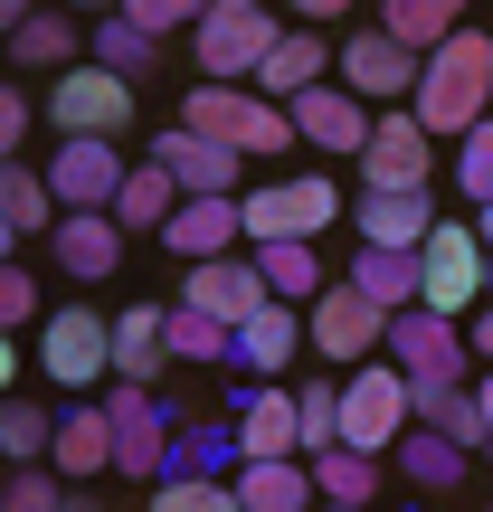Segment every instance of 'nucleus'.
I'll return each instance as SVG.
<instances>
[{"instance_id":"39448f33","label":"nucleus","mask_w":493,"mask_h":512,"mask_svg":"<svg viewBox=\"0 0 493 512\" xmlns=\"http://www.w3.org/2000/svg\"><path fill=\"white\" fill-rule=\"evenodd\" d=\"M484 266H493L484 228H475V219H437V228H427V247H418V304H427V313H456V323H465V313L493 294Z\"/></svg>"},{"instance_id":"3c124183","label":"nucleus","mask_w":493,"mask_h":512,"mask_svg":"<svg viewBox=\"0 0 493 512\" xmlns=\"http://www.w3.org/2000/svg\"><path fill=\"white\" fill-rule=\"evenodd\" d=\"M38 10H48V0H0V38H10L19 19H38Z\"/></svg>"},{"instance_id":"f257e3e1","label":"nucleus","mask_w":493,"mask_h":512,"mask_svg":"<svg viewBox=\"0 0 493 512\" xmlns=\"http://www.w3.org/2000/svg\"><path fill=\"white\" fill-rule=\"evenodd\" d=\"M418 124L427 133H475L484 114H493V29H456L446 48H427V67H418Z\"/></svg>"},{"instance_id":"7ed1b4c3","label":"nucleus","mask_w":493,"mask_h":512,"mask_svg":"<svg viewBox=\"0 0 493 512\" xmlns=\"http://www.w3.org/2000/svg\"><path fill=\"white\" fill-rule=\"evenodd\" d=\"M285 29H294V19H275L266 0H209L200 29H190V67L219 76V86H256V67L275 57Z\"/></svg>"},{"instance_id":"ea45409f","label":"nucleus","mask_w":493,"mask_h":512,"mask_svg":"<svg viewBox=\"0 0 493 512\" xmlns=\"http://www.w3.org/2000/svg\"><path fill=\"white\" fill-rule=\"evenodd\" d=\"M143 512H247V503H238V484H228V475H162Z\"/></svg>"},{"instance_id":"a18cd8bd","label":"nucleus","mask_w":493,"mask_h":512,"mask_svg":"<svg viewBox=\"0 0 493 512\" xmlns=\"http://www.w3.org/2000/svg\"><path fill=\"white\" fill-rule=\"evenodd\" d=\"M29 323H48V313H38L29 266H0V332H29Z\"/></svg>"},{"instance_id":"f704fd0d","label":"nucleus","mask_w":493,"mask_h":512,"mask_svg":"<svg viewBox=\"0 0 493 512\" xmlns=\"http://www.w3.org/2000/svg\"><path fill=\"white\" fill-rule=\"evenodd\" d=\"M0 219L19 228V238H48L67 209H57V190H48V171H29V162H0Z\"/></svg>"},{"instance_id":"864d4df0","label":"nucleus","mask_w":493,"mask_h":512,"mask_svg":"<svg viewBox=\"0 0 493 512\" xmlns=\"http://www.w3.org/2000/svg\"><path fill=\"white\" fill-rule=\"evenodd\" d=\"M67 10H76V19H114L124 0H67Z\"/></svg>"},{"instance_id":"a878e982","label":"nucleus","mask_w":493,"mask_h":512,"mask_svg":"<svg viewBox=\"0 0 493 512\" xmlns=\"http://www.w3.org/2000/svg\"><path fill=\"white\" fill-rule=\"evenodd\" d=\"M389 465H399V484H408V494L446 503V494H456V484H465V465H475V456H465L456 437H437V427H408V437L389 446Z\"/></svg>"},{"instance_id":"6ab92c4d","label":"nucleus","mask_w":493,"mask_h":512,"mask_svg":"<svg viewBox=\"0 0 493 512\" xmlns=\"http://www.w3.org/2000/svg\"><path fill=\"white\" fill-rule=\"evenodd\" d=\"M181 304L219 313V323H247L275 294H266V266H256V256H209V266H181Z\"/></svg>"},{"instance_id":"ddd939ff","label":"nucleus","mask_w":493,"mask_h":512,"mask_svg":"<svg viewBox=\"0 0 493 512\" xmlns=\"http://www.w3.org/2000/svg\"><path fill=\"white\" fill-rule=\"evenodd\" d=\"M389 361H399L408 380H465L475 342H465V323H456V313L408 304V313H389Z\"/></svg>"},{"instance_id":"72a5a7b5","label":"nucleus","mask_w":493,"mask_h":512,"mask_svg":"<svg viewBox=\"0 0 493 512\" xmlns=\"http://www.w3.org/2000/svg\"><path fill=\"white\" fill-rule=\"evenodd\" d=\"M247 256L266 266V294H275V304H313V294L332 285L323 256H313V238H275V247H247Z\"/></svg>"},{"instance_id":"79ce46f5","label":"nucleus","mask_w":493,"mask_h":512,"mask_svg":"<svg viewBox=\"0 0 493 512\" xmlns=\"http://www.w3.org/2000/svg\"><path fill=\"white\" fill-rule=\"evenodd\" d=\"M294 408H304V456L342 446V380H304V389H294Z\"/></svg>"},{"instance_id":"6e6d98bb","label":"nucleus","mask_w":493,"mask_h":512,"mask_svg":"<svg viewBox=\"0 0 493 512\" xmlns=\"http://www.w3.org/2000/svg\"><path fill=\"white\" fill-rule=\"evenodd\" d=\"M10 247H19V228H10V219H0V266H10Z\"/></svg>"},{"instance_id":"1a4fd4ad","label":"nucleus","mask_w":493,"mask_h":512,"mask_svg":"<svg viewBox=\"0 0 493 512\" xmlns=\"http://www.w3.org/2000/svg\"><path fill=\"white\" fill-rule=\"evenodd\" d=\"M38 370H48L67 399H95V389L114 380V323L86 313V304L48 313V323H38Z\"/></svg>"},{"instance_id":"423d86ee","label":"nucleus","mask_w":493,"mask_h":512,"mask_svg":"<svg viewBox=\"0 0 493 512\" xmlns=\"http://www.w3.org/2000/svg\"><path fill=\"white\" fill-rule=\"evenodd\" d=\"M418 427V389H408V370L389 361H361L342 380V446H361V456H389V446Z\"/></svg>"},{"instance_id":"680f3d73","label":"nucleus","mask_w":493,"mask_h":512,"mask_svg":"<svg viewBox=\"0 0 493 512\" xmlns=\"http://www.w3.org/2000/svg\"><path fill=\"white\" fill-rule=\"evenodd\" d=\"M484 512H493V503H484Z\"/></svg>"},{"instance_id":"393cba45","label":"nucleus","mask_w":493,"mask_h":512,"mask_svg":"<svg viewBox=\"0 0 493 512\" xmlns=\"http://www.w3.org/2000/svg\"><path fill=\"white\" fill-rule=\"evenodd\" d=\"M247 228H238V200H181L162 228V256H181V266H209V256H238Z\"/></svg>"},{"instance_id":"4c0bfd02","label":"nucleus","mask_w":493,"mask_h":512,"mask_svg":"<svg viewBox=\"0 0 493 512\" xmlns=\"http://www.w3.org/2000/svg\"><path fill=\"white\" fill-rule=\"evenodd\" d=\"M380 29L427 57V48H446V38L465 29V0H380Z\"/></svg>"},{"instance_id":"bf43d9fd","label":"nucleus","mask_w":493,"mask_h":512,"mask_svg":"<svg viewBox=\"0 0 493 512\" xmlns=\"http://www.w3.org/2000/svg\"><path fill=\"white\" fill-rule=\"evenodd\" d=\"M323 512H370V503H323Z\"/></svg>"},{"instance_id":"473e14b6","label":"nucleus","mask_w":493,"mask_h":512,"mask_svg":"<svg viewBox=\"0 0 493 512\" xmlns=\"http://www.w3.org/2000/svg\"><path fill=\"white\" fill-rule=\"evenodd\" d=\"M86 57H95V67H114V76H133V86H143V76L162 67V38H152V29H133V19L114 10V19H86Z\"/></svg>"},{"instance_id":"cd10ccee","label":"nucleus","mask_w":493,"mask_h":512,"mask_svg":"<svg viewBox=\"0 0 493 512\" xmlns=\"http://www.w3.org/2000/svg\"><path fill=\"white\" fill-rule=\"evenodd\" d=\"M162 361H171L162 304H133V313H114V380H133V389H162Z\"/></svg>"},{"instance_id":"58836bf2","label":"nucleus","mask_w":493,"mask_h":512,"mask_svg":"<svg viewBox=\"0 0 493 512\" xmlns=\"http://www.w3.org/2000/svg\"><path fill=\"white\" fill-rule=\"evenodd\" d=\"M48 446H57V408H38V399H0V456L10 465H48Z\"/></svg>"},{"instance_id":"de8ad7c7","label":"nucleus","mask_w":493,"mask_h":512,"mask_svg":"<svg viewBox=\"0 0 493 512\" xmlns=\"http://www.w3.org/2000/svg\"><path fill=\"white\" fill-rule=\"evenodd\" d=\"M465 342H475V361H493V294H484L475 313H465Z\"/></svg>"},{"instance_id":"5fc2aeb1","label":"nucleus","mask_w":493,"mask_h":512,"mask_svg":"<svg viewBox=\"0 0 493 512\" xmlns=\"http://www.w3.org/2000/svg\"><path fill=\"white\" fill-rule=\"evenodd\" d=\"M57 512H105V503H95L86 484H67V503H57Z\"/></svg>"},{"instance_id":"f03ea898","label":"nucleus","mask_w":493,"mask_h":512,"mask_svg":"<svg viewBox=\"0 0 493 512\" xmlns=\"http://www.w3.org/2000/svg\"><path fill=\"white\" fill-rule=\"evenodd\" d=\"M181 124H190V133H209V143H228V152H247V162H275V152L304 143V133H294V114L275 105V95H256V86H219V76H200V86L181 95Z\"/></svg>"},{"instance_id":"a211bd4d","label":"nucleus","mask_w":493,"mask_h":512,"mask_svg":"<svg viewBox=\"0 0 493 512\" xmlns=\"http://www.w3.org/2000/svg\"><path fill=\"white\" fill-rule=\"evenodd\" d=\"M124 247H133V238H124V219H114V209H67V219L48 228V256L76 275V285H105V275L124 266Z\"/></svg>"},{"instance_id":"c03bdc74","label":"nucleus","mask_w":493,"mask_h":512,"mask_svg":"<svg viewBox=\"0 0 493 512\" xmlns=\"http://www.w3.org/2000/svg\"><path fill=\"white\" fill-rule=\"evenodd\" d=\"M200 10H209V0H124V19H133V29H152V38L200 29Z\"/></svg>"},{"instance_id":"c756f323","label":"nucleus","mask_w":493,"mask_h":512,"mask_svg":"<svg viewBox=\"0 0 493 512\" xmlns=\"http://www.w3.org/2000/svg\"><path fill=\"white\" fill-rule=\"evenodd\" d=\"M181 200H190V190L171 181L162 162H143V171H124V190H114V219H124V238H162Z\"/></svg>"},{"instance_id":"2eb2a0df","label":"nucleus","mask_w":493,"mask_h":512,"mask_svg":"<svg viewBox=\"0 0 493 512\" xmlns=\"http://www.w3.org/2000/svg\"><path fill=\"white\" fill-rule=\"evenodd\" d=\"M152 162H162L171 181L190 190V200H238V162H247V152H228V143H209V133H190L181 114H171V124L152 133Z\"/></svg>"},{"instance_id":"49530a36","label":"nucleus","mask_w":493,"mask_h":512,"mask_svg":"<svg viewBox=\"0 0 493 512\" xmlns=\"http://www.w3.org/2000/svg\"><path fill=\"white\" fill-rule=\"evenodd\" d=\"M29 124H38V95L0 86V162H19V143H29Z\"/></svg>"},{"instance_id":"b1692460","label":"nucleus","mask_w":493,"mask_h":512,"mask_svg":"<svg viewBox=\"0 0 493 512\" xmlns=\"http://www.w3.org/2000/svg\"><path fill=\"white\" fill-rule=\"evenodd\" d=\"M304 361V304H256L238 323V370L247 380H285Z\"/></svg>"},{"instance_id":"6e6552de","label":"nucleus","mask_w":493,"mask_h":512,"mask_svg":"<svg viewBox=\"0 0 493 512\" xmlns=\"http://www.w3.org/2000/svg\"><path fill=\"white\" fill-rule=\"evenodd\" d=\"M304 342H313V361L361 370V361H380V351H389V313L370 304L361 285H342V275H332V285L304 304Z\"/></svg>"},{"instance_id":"37998d69","label":"nucleus","mask_w":493,"mask_h":512,"mask_svg":"<svg viewBox=\"0 0 493 512\" xmlns=\"http://www.w3.org/2000/svg\"><path fill=\"white\" fill-rule=\"evenodd\" d=\"M57 503H67V475L57 465H19L10 494H0V512H57Z\"/></svg>"},{"instance_id":"7c9ffc66","label":"nucleus","mask_w":493,"mask_h":512,"mask_svg":"<svg viewBox=\"0 0 493 512\" xmlns=\"http://www.w3.org/2000/svg\"><path fill=\"white\" fill-rule=\"evenodd\" d=\"M162 332H171V361H200V370H238V323L200 304H162Z\"/></svg>"},{"instance_id":"c85d7f7f","label":"nucleus","mask_w":493,"mask_h":512,"mask_svg":"<svg viewBox=\"0 0 493 512\" xmlns=\"http://www.w3.org/2000/svg\"><path fill=\"white\" fill-rule=\"evenodd\" d=\"M418 389V427H437V437H456L465 456H484V399L475 380H408Z\"/></svg>"},{"instance_id":"a19ab883","label":"nucleus","mask_w":493,"mask_h":512,"mask_svg":"<svg viewBox=\"0 0 493 512\" xmlns=\"http://www.w3.org/2000/svg\"><path fill=\"white\" fill-rule=\"evenodd\" d=\"M456 190H465V209H493V114L475 133H456Z\"/></svg>"},{"instance_id":"5701e85b","label":"nucleus","mask_w":493,"mask_h":512,"mask_svg":"<svg viewBox=\"0 0 493 512\" xmlns=\"http://www.w3.org/2000/svg\"><path fill=\"white\" fill-rule=\"evenodd\" d=\"M228 484H238V503H247V512H323L313 456H247Z\"/></svg>"},{"instance_id":"bb28decb","label":"nucleus","mask_w":493,"mask_h":512,"mask_svg":"<svg viewBox=\"0 0 493 512\" xmlns=\"http://www.w3.org/2000/svg\"><path fill=\"white\" fill-rule=\"evenodd\" d=\"M0 48H10V67H76V57H86V19L67 10V0H57V10H38V19H19L10 38H0Z\"/></svg>"},{"instance_id":"09e8293b","label":"nucleus","mask_w":493,"mask_h":512,"mask_svg":"<svg viewBox=\"0 0 493 512\" xmlns=\"http://www.w3.org/2000/svg\"><path fill=\"white\" fill-rule=\"evenodd\" d=\"M294 19H304V29H323V19H351V0H285Z\"/></svg>"},{"instance_id":"2f4dec72","label":"nucleus","mask_w":493,"mask_h":512,"mask_svg":"<svg viewBox=\"0 0 493 512\" xmlns=\"http://www.w3.org/2000/svg\"><path fill=\"white\" fill-rule=\"evenodd\" d=\"M342 285H361L380 313H408V304H418V247H361L342 266Z\"/></svg>"},{"instance_id":"4468645a","label":"nucleus","mask_w":493,"mask_h":512,"mask_svg":"<svg viewBox=\"0 0 493 512\" xmlns=\"http://www.w3.org/2000/svg\"><path fill=\"white\" fill-rule=\"evenodd\" d=\"M228 427H238V465L247 456H304V408H294V389H275V380H238Z\"/></svg>"},{"instance_id":"c9c22d12","label":"nucleus","mask_w":493,"mask_h":512,"mask_svg":"<svg viewBox=\"0 0 493 512\" xmlns=\"http://www.w3.org/2000/svg\"><path fill=\"white\" fill-rule=\"evenodd\" d=\"M162 475H238V427H228V418H181Z\"/></svg>"},{"instance_id":"aec40b11","label":"nucleus","mask_w":493,"mask_h":512,"mask_svg":"<svg viewBox=\"0 0 493 512\" xmlns=\"http://www.w3.org/2000/svg\"><path fill=\"white\" fill-rule=\"evenodd\" d=\"M48 465H57L67 484L114 475V418H105V389H95V399H76V408H57V446H48Z\"/></svg>"},{"instance_id":"13d9d810","label":"nucleus","mask_w":493,"mask_h":512,"mask_svg":"<svg viewBox=\"0 0 493 512\" xmlns=\"http://www.w3.org/2000/svg\"><path fill=\"white\" fill-rule=\"evenodd\" d=\"M10 475H19V465H10V456H0V494H10Z\"/></svg>"},{"instance_id":"f3484780","label":"nucleus","mask_w":493,"mask_h":512,"mask_svg":"<svg viewBox=\"0 0 493 512\" xmlns=\"http://www.w3.org/2000/svg\"><path fill=\"white\" fill-rule=\"evenodd\" d=\"M48 190L57 209H114V190H124V152L105 143V133H67L48 162Z\"/></svg>"},{"instance_id":"052dcab7","label":"nucleus","mask_w":493,"mask_h":512,"mask_svg":"<svg viewBox=\"0 0 493 512\" xmlns=\"http://www.w3.org/2000/svg\"><path fill=\"white\" fill-rule=\"evenodd\" d=\"M484 285H493V266H484Z\"/></svg>"},{"instance_id":"412c9836","label":"nucleus","mask_w":493,"mask_h":512,"mask_svg":"<svg viewBox=\"0 0 493 512\" xmlns=\"http://www.w3.org/2000/svg\"><path fill=\"white\" fill-rule=\"evenodd\" d=\"M332 38L323 29H304V19H294L285 38H275V57L266 67H256V95H275V105H294V95H313V86H332Z\"/></svg>"},{"instance_id":"f8f14e48","label":"nucleus","mask_w":493,"mask_h":512,"mask_svg":"<svg viewBox=\"0 0 493 512\" xmlns=\"http://www.w3.org/2000/svg\"><path fill=\"white\" fill-rule=\"evenodd\" d=\"M418 67L427 57L408 48V38H389V29H351L342 57H332V76H342L361 105H408V95H418Z\"/></svg>"},{"instance_id":"e433bc0d","label":"nucleus","mask_w":493,"mask_h":512,"mask_svg":"<svg viewBox=\"0 0 493 512\" xmlns=\"http://www.w3.org/2000/svg\"><path fill=\"white\" fill-rule=\"evenodd\" d=\"M313 484H323V503H380L389 456H361V446H323V456H313Z\"/></svg>"},{"instance_id":"4be33fe9","label":"nucleus","mask_w":493,"mask_h":512,"mask_svg":"<svg viewBox=\"0 0 493 512\" xmlns=\"http://www.w3.org/2000/svg\"><path fill=\"white\" fill-rule=\"evenodd\" d=\"M351 228H361V247H427L437 190H361L351 200Z\"/></svg>"},{"instance_id":"20e7f679","label":"nucleus","mask_w":493,"mask_h":512,"mask_svg":"<svg viewBox=\"0 0 493 512\" xmlns=\"http://www.w3.org/2000/svg\"><path fill=\"white\" fill-rule=\"evenodd\" d=\"M105 418H114V475H124V484H162L171 437H181L190 408H181V399H162V389L114 380V389H105Z\"/></svg>"},{"instance_id":"4d7b16f0","label":"nucleus","mask_w":493,"mask_h":512,"mask_svg":"<svg viewBox=\"0 0 493 512\" xmlns=\"http://www.w3.org/2000/svg\"><path fill=\"white\" fill-rule=\"evenodd\" d=\"M475 228H484V247H493V209H475Z\"/></svg>"},{"instance_id":"0eeeda50","label":"nucleus","mask_w":493,"mask_h":512,"mask_svg":"<svg viewBox=\"0 0 493 512\" xmlns=\"http://www.w3.org/2000/svg\"><path fill=\"white\" fill-rule=\"evenodd\" d=\"M342 209H351V200L323 181V171H294V181H256V190H238V228H247V247H275V238H323Z\"/></svg>"},{"instance_id":"9d476101","label":"nucleus","mask_w":493,"mask_h":512,"mask_svg":"<svg viewBox=\"0 0 493 512\" xmlns=\"http://www.w3.org/2000/svg\"><path fill=\"white\" fill-rule=\"evenodd\" d=\"M38 114L57 124V143H67V133H105V143H124V124H133V76L76 57V67H57V86H48V105H38Z\"/></svg>"},{"instance_id":"603ef678","label":"nucleus","mask_w":493,"mask_h":512,"mask_svg":"<svg viewBox=\"0 0 493 512\" xmlns=\"http://www.w3.org/2000/svg\"><path fill=\"white\" fill-rule=\"evenodd\" d=\"M475 399H484V456H493V370L475 380Z\"/></svg>"},{"instance_id":"dca6fc26","label":"nucleus","mask_w":493,"mask_h":512,"mask_svg":"<svg viewBox=\"0 0 493 512\" xmlns=\"http://www.w3.org/2000/svg\"><path fill=\"white\" fill-rule=\"evenodd\" d=\"M294 133H304L313 152H323V162H361V143H370V114L380 105H361V95L342 86V76H332V86H313V95H294Z\"/></svg>"},{"instance_id":"8fccbe9b","label":"nucleus","mask_w":493,"mask_h":512,"mask_svg":"<svg viewBox=\"0 0 493 512\" xmlns=\"http://www.w3.org/2000/svg\"><path fill=\"white\" fill-rule=\"evenodd\" d=\"M19 389V332H0V399Z\"/></svg>"},{"instance_id":"9b49d317","label":"nucleus","mask_w":493,"mask_h":512,"mask_svg":"<svg viewBox=\"0 0 493 512\" xmlns=\"http://www.w3.org/2000/svg\"><path fill=\"white\" fill-rule=\"evenodd\" d=\"M361 181L370 190H427V181H437V133L418 124V105H380V114H370Z\"/></svg>"}]
</instances>
